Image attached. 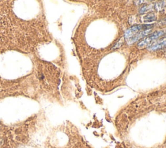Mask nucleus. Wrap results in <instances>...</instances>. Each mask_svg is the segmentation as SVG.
<instances>
[{"label": "nucleus", "mask_w": 166, "mask_h": 148, "mask_svg": "<svg viewBox=\"0 0 166 148\" xmlns=\"http://www.w3.org/2000/svg\"><path fill=\"white\" fill-rule=\"evenodd\" d=\"M142 18L145 22H151L156 20V16L154 14H147Z\"/></svg>", "instance_id": "obj_4"}, {"label": "nucleus", "mask_w": 166, "mask_h": 148, "mask_svg": "<svg viewBox=\"0 0 166 148\" xmlns=\"http://www.w3.org/2000/svg\"><path fill=\"white\" fill-rule=\"evenodd\" d=\"M165 34V31H156L155 32L153 33V34H151V35L148 36L147 38H145L144 40H143L142 41H141L139 44L138 45V46L139 48H144L145 46L150 45L151 42H153L154 40L159 39L160 37H162Z\"/></svg>", "instance_id": "obj_2"}, {"label": "nucleus", "mask_w": 166, "mask_h": 148, "mask_svg": "<svg viewBox=\"0 0 166 148\" xmlns=\"http://www.w3.org/2000/svg\"><path fill=\"white\" fill-rule=\"evenodd\" d=\"M153 27L154 25L153 24H138L132 26L124 33V39L127 44L131 45L145 37L149 34Z\"/></svg>", "instance_id": "obj_1"}, {"label": "nucleus", "mask_w": 166, "mask_h": 148, "mask_svg": "<svg viewBox=\"0 0 166 148\" xmlns=\"http://www.w3.org/2000/svg\"><path fill=\"white\" fill-rule=\"evenodd\" d=\"M154 9L156 11L162 10L164 8V7L166 5V1H162L160 2H158L156 3H154Z\"/></svg>", "instance_id": "obj_5"}, {"label": "nucleus", "mask_w": 166, "mask_h": 148, "mask_svg": "<svg viewBox=\"0 0 166 148\" xmlns=\"http://www.w3.org/2000/svg\"><path fill=\"white\" fill-rule=\"evenodd\" d=\"M147 49L149 51H156L158 50L166 49V40L159 41L158 42L152 44L147 47Z\"/></svg>", "instance_id": "obj_3"}, {"label": "nucleus", "mask_w": 166, "mask_h": 148, "mask_svg": "<svg viewBox=\"0 0 166 148\" xmlns=\"http://www.w3.org/2000/svg\"><path fill=\"white\" fill-rule=\"evenodd\" d=\"M165 56H166V54H165Z\"/></svg>", "instance_id": "obj_6"}]
</instances>
